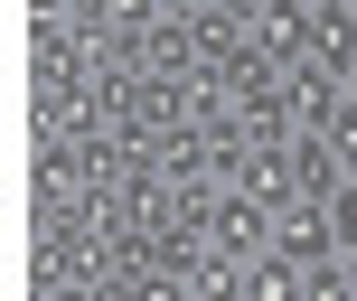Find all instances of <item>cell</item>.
I'll list each match as a JSON object with an SVG mask.
<instances>
[{"mask_svg": "<svg viewBox=\"0 0 357 301\" xmlns=\"http://www.w3.org/2000/svg\"><path fill=\"white\" fill-rule=\"evenodd\" d=\"M329 235H339V254H357V179H339V198H329Z\"/></svg>", "mask_w": 357, "mask_h": 301, "instance_id": "cell-2", "label": "cell"}, {"mask_svg": "<svg viewBox=\"0 0 357 301\" xmlns=\"http://www.w3.org/2000/svg\"><path fill=\"white\" fill-rule=\"evenodd\" d=\"M339 179H348V160H339V142L329 132H291V151H282V198H339Z\"/></svg>", "mask_w": 357, "mask_h": 301, "instance_id": "cell-1", "label": "cell"}]
</instances>
